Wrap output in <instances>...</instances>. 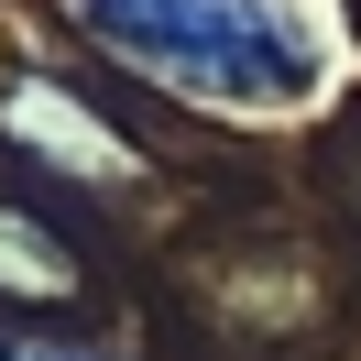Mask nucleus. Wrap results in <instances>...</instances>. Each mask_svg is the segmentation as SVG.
I'll use <instances>...</instances> for the list:
<instances>
[{
    "mask_svg": "<svg viewBox=\"0 0 361 361\" xmlns=\"http://www.w3.org/2000/svg\"><path fill=\"white\" fill-rule=\"evenodd\" d=\"M77 23L132 77L197 110H295L317 99V23L295 0H77Z\"/></svg>",
    "mask_w": 361,
    "mask_h": 361,
    "instance_id": "1",
    "label": "nucleus"
},
{
    "mask_svg": "<svg viewBox=\"0 0 361 361\" xmlns=\"http://www.w3.org/2000/svg\"><path fill=\"white\" fill-rule=\"evenodd\" d=\"M0 121H11V142H23V154L66 164V176H121V164H132L110 132H99V110H77L55 77H23V88L0 99Z\"/></svg>",
    "mask_w": 361,
    "mask_h": 361,
    "instance_id": "2",
    "label": "nucleus"
},
{
    "mask_svg": "<svg viewBox=\"0 0 361 361\" xmlns=\"http://www.w3.org/2000/svg\"><path fill=\"white\" fill-rule=\"evenodd\" d=\"M0 295H77V252L23 208H0Z\"/></svg>",
    "mask_w": 361,
    "mask_h": 361,
    "instance_id": "3",
    "label": "nucleus"
},
{
    "mask_svg": "<svg viewBox=\"0 0 361 361\" xmlns=\"http://www.w3.org/2000/svg\"><path fill=\"white\" fill-rule=\"evenodd\" d=\"M0 361H110V350H77V339H0Z\"/></svg>",
    "mask_w": 361,
    "mask_h": 361,
    "instance_id": "4",
    "label": "nucleus"
}]
</instances>
